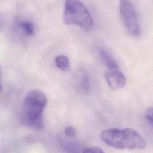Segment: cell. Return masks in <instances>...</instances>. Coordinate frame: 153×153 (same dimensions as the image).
<instances>
[{
  "label": "cell",
  "mask_w": 153,
  "mask_h": 153,
  "mask_svg": "<svg viewBox=\"0 0 153 153\" xmlns=\"http://www.w3.org/2000/svg\"><path fill=\"white\" fill-rule=\"evenodd\" d=\"M55 64L59 69L63 71H67L70 68L69 60L64 55L58 56L55 59Z\"/></svg>",
  "instance_id": "8"
},
{
  "label": "cell",
  "mask_w": 153,
  "mask_h": 153,
  "mask_svg": "<svg viewBox=\"0 0 153 153\" xmlns=\"http://www.w3.org/2000/svg\"><path fill=\"white\" fill-rule=\"evenodd\" d=\"M47 101L45 94L39 89H32L27 93L22 109V120L27 126L36 131L44 128L43 111Z\"/></svg>",
  "instance_id": "1"
},
{
  "label": "cell",
  "mask_w": 153,
  "mask_h": 153,
  "mask_svg": "<svg viewBox=\"0 0 153 153\" xmlns=\"http://www.w3.org/2000/svg\"><path fill=\"white\" fill-rule=\"evenodd\" d=\"M63 20L66 25H76L85 30H91L94 26L92 17L83 2L68 0L65 2Z\"/></svg>",
  "instance_id": "3"
},
{
  "label": "cell",
  "mask_w": 153,
  "mask_h": 153,
  "mask_svg": "<svg viewBox=\"0 0 153 153\" xmlns=\"http://www.w3.org/2000/svg\"><path fill=\"white\" fill-rule=\"evenodd\" d=\"M145 117L147 119V120H149L151 123H153V108H150L146 111L145 113Z\"/></svg>",
  "instance_id": "12"
},
{
  "label": "cell",
  "mask_w": 153,
  "mask_h": 153,
  "mask_svg": "<svg viewBox=\"0 0 153 153\" xmlns=\"http://www.w3.org/2000/svg\"><path fill=\"white\" fill-rule=\"evenodd\" d=\"M99 54L102 62L110 69V70H117L118 65L110 54L103 49L99 50Z\"/></svg>",
  "instance_id": "7"
},
{
  "label": "cell",
  "mask_w": 153,
  "mask_h": 153,
  "mask_svg": "<svg viewBox=\"0 0 153 153\" xmlns=\"http://www.w3.org/2000/svg\"><path fill=\"white\" fill-rule=\"evenodd\" d=\"M101 138L108 146L119 150H142L146 147L144 138L131 128H110L102 132Z\"/></svg>",
  "instance_id": "2"
},
{
  "label": "cell",
  "mask_w": 153,
  "mask_h": 153,
  "mask_svg": "<svg viewBox=\"0 0 153 153\" xmlns=\"http://www.w3.org/2000/svg\"><path fill=\"white\" fill-rule=\"evenodd\" d=\"M65 134L67 137L69 138H74L76 135V131L74 127L69 126L65 128Z\"/></svg>",
  "instance_id": "10"
},
{
  "label": "cell",
  "mask_w": 153,
  "mask_h": 153,
  "mask_svg": "<svg viewBox=\"0 0 153 153\" xmlns=\"http://www.w3.org/2000/svg\"><path fill=\"white\" fill-rule=\"evenodd\" d=\"M78 88L84 93L89 92L91 88V82L89 76L85 72H81L78 76Z\"/></svg>",
  "instance_id": "6"
},
{
  "label": "cell",
  "mask_w": 153,
  "mask_h": 153,
  "mask_svg": "<svg viewBox=\"0 0 153 153\" xmlns=\"http://www.w3.org/2000/svg\"><path fill=\"white\" fill-rule=\"evenodd\" d=\"M1 69H0V91L2 89V85H1Z\"/></svg>",
  "instance_id": "13"
},
{
  "label": "cell",
  "mask_w": 153,
  "mask_h": 153,
  "mask_svg": "<svg viewBox=\"0 0 153 153\" xmlns=\"http://www.w3.org/2000/svg\"><path fill=\"white\" fill-rule=\"evenodd\" d=\"M83 153H105L101 149L97 147H91L85 149Z\"/></svg>",
  "instance_id": "11"
},
{
  "label": "cell",
  "mask_w": 153,
  "mask_h": 153,
  "mask_svg": "<svg viewBox=\"0 0 153 153\" xmlns=\"http://www.w3.org/2000/svg\"><path fill=\"white\" fill-rule=\"evenodd\" d=\"M104 76L109 87L113 90L122 88L126 83L125 75L117 70H109L105 73Z\"/></svg>",
  "instance_id": "5"
},
{
  "label": "cell",
  "mask_w": 153,
  "mask_h": 153,
  "mask_svg": "<svg viewBox=\"0 0 153 153\" xmlns=\"http://www.w3.org/2000/svg\"><path fill=\"white\" fill-rule=\"evenodd\" d=\"M19 26L25 33L27 35L31 36L34 34L35 32V25L30 21L23 20L19 22Z\"/></svg>",
  "instance_id": "9"
},
{
  "label": "cell",
  "mask_w": 153,
  "mask_h": 153,
  "mask_svg": "<svg viewBox=\"0 0 153 153\" xmlns=\"http://www.w3.org/2000/svg\"><path fill=\"white\" fill-rule=\"evenodd\" d=\"M119 11L123 23L128 32L134 37L141 35V27L138 14L133 3L130 1H121Z\"/></svg>",
  "instance_id": "4"
}]
</instances>
